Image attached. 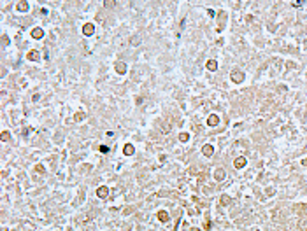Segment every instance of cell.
Masks as SVG:
<instances>
[{
  "instance_id": "obj_1",
  "label": "cell",
  "mask_w": 307,
  "mask_h": 231,
  "mask_svg": "<svg viewBox=\"0 0 307 231\" xmlns=\"http://www.w3.org/2000/svg\"><path fill=\"white\" fill-rule=\"evenodd\" d=\"M230 77H232V81H233V82H242V81H244V72L233 70V72L230 74Z\"/></svg>"
},
{
  "instance_id": "obj_2",
  "label": "cell",
  "mask_w": 307,
  "mask_h": 231,
  "mask_svg": "<svg viewBox=\"0 0 307 231\" xmlns=\"http://www.w3.org/2000/svg\"><path fill=\"white\" fill-rule=\"evenodd\" d=\"M93 32H95V25H93V23H86L84 27H83V35L90 37V35H93Z\"/></svg>"
},
{
  "instance_id": "obj_3",
  "label": "cell",
  "mask_w": 307,
  "mask_h": 231,
  "mask_svg": "<svg viewBox=\"0 0 307 231\" xmlns=\"http://www.w3.org/2000/svg\"><path fill=\"white\" fill-rule=\"evenodd\" d=\"M97 196H98V198H102V200H104V198H107V196H109V187L100 186L97 189Z\"/></svg>"
},
{
  "instance_id": "obj_4",
  "label": "cell",
  "mask_w": 307,
  "mask_h": 231,
  "mask_svg": "<svg viewBox=\"0 0 307 231\" xmlns=\"http://www.w3.org/2000/svg\"><path fill=\"white\" fill-rule=\"evenodd\" d=\"M246 163H248V161H246L244 156H239V158H235V161H233V166H235V168H244Z\"/></svg>"
},
{
  "instance_id": "obj_5",
  "label": "cell",
  "mask_w": 307,
  "mask_h": 231,
  "mask_svg": "<svg viewBox=\"0 0 307 231\" xmlns=\"http://www.w3.org/2000/svg\"><path fill=\"white\" fill-rule=\"evenodd\" d=\"M214 179H216L218 182H221V180H225V179H227V172H225L223 168L216 170V173H214Z\"/></svg>"
},
{
  "instance_id": "obj_6",
  "label": "cell",
  "mask_w": 307,
  "mask_h": 231,
  "mask_svg": "<svg viewBox=\"0 0 307 231\" xmlns=\"http://www.w3.org/2000/svg\"><path fill=\"white\" fill-rule=\"evenodd\" d=\"M207 125H209V126H218L219 125V117L216 114H211L209 117H207Z\"/></svg>"
},
{
  "instance_id": "obj_7",
  "label": "cell",
  "mask_w": 307,
  "mask_h": 231,
  "mask_svg": "<svg viewBox=\"0 0 307 231\" xmlns=\"http://www.w3.org/2000/svg\"><path fill=\"white\" fill-rule=\"evenodd\" d=\"M202 152H204V156H207V158H211V156L214 154V147L207 144V145H204V147H202Z\"/></svg>"
},
{
  "instance_id": "obj_8",
  "label": "cell",
  "mask_w": 307,
  "mask_h": 231,
  "mask_svg": "<svg viewBox=\"0 0 307 231\" xmlns=\"http://www.w3.org/2000/svg\"><path fill=\"white\" fill-rule=\"evenodd\" d=\"M32 37H33V39H37V40L42 39V37H44V32H42V28H33V30H32Z\"/></svg>"
},
{
  "instance_id": "obj_9",
  "label": "cell",
  "mask_w": 307,
  "mask_h": 231,
  "mask_svg": "<svg viewBox=\"0 0 307 231\" xmlns=\"http://www.w3.org/2000/svg\"><path fill=\"white\" fill-rule=\"evenodd\" d=\"M28 9H30V5H28V2H25V0H21V2H18V11H19V12H27Z\"/></svg>"
},
{
  "instance_id": "obj_10",
  "label": "cell",
  "mask_w": 307,
  "mask_h": 231,
  "mask_svg": "<svg viewBox=\"0 0 307 231\" xmlns=\"http://www.w3.org/2000/svg\"><path fill=\"white\" fill-rule=\"evenodd\" d=\"M27 58L30 61H35V60H40V54H39V51H30V53L27 54Z\"/></svg>"
},
{
  "instance_id": "obj_11",
  "label": "cell",
  "mask_w": 307,
  "mask_h": 231,
  "mask_svg": "<svg viewBox=\"0 0 307 231\" xmlns=\"http://www.w3.org/2000/svg\"><path fill=\"white\" fill-rule=\"evenodd\" d=\"M116 72H118V74H125V72H126V65L123 61H118V63H116Z\"/></svg>"
},
{
  "instance_id": "obj_12",
  "label": "cell",
  "mask_w": 307,
  "mask_h": 231,
  "mask_svg": "<svg viewBox=\"0 0 307 231\" xmlns=\"http://www.w3.org/2000/svg\"><path fill=\"white\" fill-rule=\"evenodd\" d=\"M205 67H207V70H211V72H216V70H218V63L214 61V60H209Z\"/></svg>"
},
{
  "instance_id": "obj_13",
  "label": "cell",
  "mask_w": 307,
  "mask_h": 231,
  "mask_svg": "<svg viewBox=\"0 0 307 231\" xmlns=\"http://www.w3.org/2000/svg\"><path fill=\"white\" fill-rule=\"evenodd\" d=\"M123 152H125L126 156H132V154L135 152V149H134V145H132V144H126L125 149H123Z\"/></svg>"
},
{
  "instance_id": "obj_14",
  "label": "cell",
  "mask_w": 307,
  "mask_h": 231,
  "mask_svg": "<svg viewBox=\"0 0 307 231\" xmlns=\"http://www.w3.org/2000/svg\"><path fill=\"white\" fill-rule=\"evenodd\" d=\"M298 229L300 231H307V217H302L298 222Z\"/></svg>"
},
{
  "instance_id": "obj_15",
  "label": "cell",
  "mask_w": 307,
  "mask_h": 231,
  "mask_svg": "<svg viewBox=\"0 0 307 231\" xmlns=\"http://www.w3.org/2000/svg\"><path fill=\"white\" fill-rule=\"evenodd\" d=\"M158 219H160L161 222H167L169 221V214L165 212V210H160V212H158Z\"/></svg>"
},
{
  "instance_id": "obj_16",
  "label": "cell",
  "mask_w": 307,
  "mask_h": 231,
  "mask_svg": "<svg viewBox=\"0 0 307 231\" xmlns=\"http://www.w3.org/2000/svg\"><path fill=\"white\" fill-rule=\"evenodd\" d=\"M83 119H84V112H77L74 115V121H83Z\"/></svg>"
},
{
  "instance_id": "obj_17",
  "label": "cell",
  "mask_w": 307,
  "mask_h": 231,
  "mask_svg": "<svg viewBox=\"0 0 307 231\" xmlns=\"http://www.w3.org/2000/svg\"><path fill=\"white\" fill-rule=\"evenodd\" d=\"M0 138H2V142H7V140L11 138V135L7 133V131H2V137H0Z\"/></svg>"
},
{
  "instance_id": "obj_18",
  "label": "cell",
  "mask_w": 307,
  "mask_h": 231,
  "mask_svg": "<svg viewBox=\"0 0 307 231\" xmlns=\"http://www.w3.org/2000/svg\"><path fill=\"white\" fill-rule=\"evenodd\" d=\"M188 138H190V135H188V133H181V135H179V140H181V142H188Z\"/></svg>"
},
{
  "instance_id": "obj_19",
  "label": "cell",
  "mask_w": 307,
  "mask_h": 231,
  "mask_svg": "<svg viewBox=\"0 0 307 231\" xmlns=\"http://www.w3.org/2000/svg\"><path fill=\"white\" fill-rule=\"evenodd\" d=\"M221 203L223 205H228V203H230V198H228V196H221Z\"/></svg>"
},
{
  "instance_id": "obj_20",
  "label": "cell",
  "mask_w": 307,
  "mask_h": 231,
  "mask_svg": "<svg viewBox=\"0 0 307 231\" xmlns=\"http://www.w3.org/2000/svg\"><path fill=\"white\" fill-rule=\"evenodd\" d=\"M98 149H100V152H109V147L107 145H100Z\"/></svg>"
},
{
  "instance_id": "obj_21",
  "label": "cell",
  "mask_w": 307,
  "mask_h": 231,
  "mask_svg": "<svg viewBox=\"0 0 307 231\" xmlns=\"http://www.w3.org/2000/svg\"><path fill=\"white\" fill-rule=\"evenodd\" d=\"M35 170H37L39 173H44V166H40V165H37V166H35Z\"/></svg>"
},
{
  "instance_id": "obj_22",
  "label": "cell",
  "mask_w": 307,
  "mask_h": 231,
  "mask_svg": "<svg viewBox=\"0 0 307 231\" xmlns=\"http://www.w3.org/2000/svg\"><path fill=\"white\" fill-rule=\"evenodd\" d=\"M2 44H4V46H7V44H9V39H7V37H2Z\"/></svg>"
},
{
  "instance_id": "obj_23",
  "label": "cell",
  "mask_w": 307,
  "mask_h": 231,
  "mask_svg": "<svg viewBox=\"0 0 307 231\" xmlns=\"http://www.w3.org/2000/svg\"><path fill=\"white\" fill-rule=\"evenodd\" d=\"M104 5H105V7H112V5H114V2H109V0H105V2H104Z\"/></svg>"
}]
</instances>
